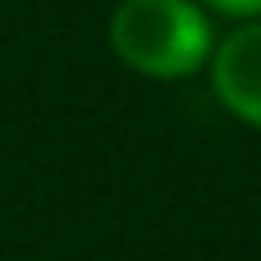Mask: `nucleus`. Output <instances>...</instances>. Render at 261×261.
Returning a JSON list of instances; mask_svg holds the SVG:
<instances>
[{"mask_svg":"<svg viewBox=\"0 0 261 261\" xmlns=\"http://www.w3.org/2000/svg\"><path fill=\"white\" fill-rule=\"evenodd\" d=\"M106 41L124 69L156 83H179L206 69L216 23L197 0H119L106 18Z\"/></svg>","mask_w":261,"mask_h":261,"instance_id":"obj_1","label":"nucleus"},{"mask_svg":"<svg viewBox=\"0 0 261 261\" xmlns=\"http://www.w3.org/2000/svg\"><path fill=\"white\" fill-rule=\"evenodd\" d=\"M206 73L216 101L248 128H261V18H248L234 32L216 37Z\"/></svg>","mask_w":261,"mask_h":261,"instance_id":"obj_2","label":"nucleus"},{"mask_svg":"<svg viewBox=\"0 0 261 261\" xmlns=\"http://www.w3.org/2000/svg\"><path fill=\"white\" fill-rule=\"evenodd\" d=\"M206 14H225V18H239V23H248V18H261V0H197Z\"/></svg>","mask_w":261,"mask_h":261,"instance_id":"obj_3","label":"nucleus"}]
</instances>
